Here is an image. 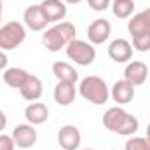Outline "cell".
I'll list each match as a JSON object with an SVG mask.
<instances>
[{
  "label": "cell",
  "instance_id": "d6986e66",
  "mask_svg": "<svg viewBox=\"0 0 150 150\" xmlns=\"http://www.w3.org/2000/svg\"><path fill=\"white\" fill-rule=\"evenodd\" d=\"M52 75L58 79V82H74L79 80V72L67 61H56L52 65Z\"/></svg>",
  "mask_w": 150,
  "mask_h": 150
},
{
  "label": "cell",
  "instance_id": "cb8c5ba5",
  "mask_svg": "<svg viewBox=\"0 0 150 150\" xmlns=\"http://www.w3.org/2000/svg\"><path fill=\"white\" fill-rule=\"evenodd\" d=\"M0 150H16V143L11 134L0 133Z\"/></svg>",
  "mask_w": 150,
  "mask_h": 150
},
{
  "label": "cell",
  "instance_id": "30bf717a",
  "mask_svg": "<svg viewBox=\"0 0 150 150\" xmlns=\"http://www.w3.org/2000/svg\"><path fill=\"white\" fill-rule=\"evenodd\" d=\"M23 25L28 30H32V32H44L45 30V26L49 23H47V19H45V16L42 12L40 4L38 5H30V7L25 9V12H23Z\"/></svg>",
  "mask_w": 150,
  "mask_h": 150
},
{
  "label": "cell",
  "instance_id": "9a60e30c",
  "mask_svg": "<svg viewBox=\"0 0 150 150\" xmlns=\"http://www.w3.org/2000/svg\"><path fill=\"white\" fill-rule=\"evenodd\" d=\"M19 93H21L23 100H26V101H38V100L42 98V93H44L42 80L38 79L37 75L30 74V77L26 79V82L21 86Z\"/></svg>",
  "mask_w": 150,
  "mask_h": 150
},
{
  "label": "cell",
  "instance_id": "44dd1931",
  "mask_svg": "<svg viewBox=\"0 0 150 150\" xmlns=\"http://www.w3.org/2000/svg\"><path fill=\"white\" fill-rule=\"evenodd\" d=\"M124 150H150V140L147 136H129Z\"/></svg>",
  "mask_w": 150,
  "mask_h": 150
},
{
  "label": "cell",
  "instance_id": "484cf974",
  "mask_svg": "<svg viewBox=\"0 0 150 150\" xmlns=\"http://www.w3.org/2000/svg\"><path fill=\"white\" fill-rule=\"evenodd\" d=\"M5 126H7V115L0 110V133L5 129Z\"/></svg>",
  "mask_w": 150,
  "mask_h": 150
},
{
  "label": "cell",
  "instance_id": "2e32d148",
  "mask_svg": "<svg viewBox=\"0 0 150 150\" xmlns=\"http://www.w3.org/2000/svg\"><path fill=\"white\" fill-rule=\"evenodd\" d=\"M25 119L28 124L32 126H40L49 119V108L45 103H38V101H32L26 108H25Z\"/></svg>",
  "mask_w": 150,
  "mask_h": 150
},
{
  "label": "cell",
  "instance_id": "7a4b0ae2",
  "mask_svg": "<svg viewBox=\"0 0 150 150\" xmlns=\"http://www.w3.org/2000/svg\"><path fill=\"white\" fill-rule=\"evenodd\" d=\"M75 38H77V28L74 23L59 21L42 33V45L51 52H58L61 49H67V45Z\"/></svg>",
  "mask_w": 150,
  "mask_h": 150
},
{
  "label": "cell",
  "instance_id": "5bb4252c",
  "mask_svg": "<svg viewBox=\"0 0 150 150\" xmlns=\"http://www.w3.org/2000/svg\"><path fill=\"white\" fill-rule=\"evenodd\" d=\"M127 32L134 35H150V7L134 14L127 23Z\"/></svg>",
  "mask_w": 150,
  "mask_h": 150
},
{
  "label": "cell",
  "instance_id": "52a82bcc",
  "mask_svg": "<svg viewBox=\"0 0 150 150\" xmlns=\"http://www.w3.org/2000/svg\"><path fill=\"white\" fill-rule=\"evenodd\" d=\"M110 33H112V25L108 19H94L89 26H87V38L93 45H101L105 44L108 38H110Z\"/></svg>",
  "mask_w": 150,
  "mask_h": 150
},
{
  "label": "cell",
  "instance_id": "83f0119b",
  "mask_svg": "<svg viewBox=\"0 0 150 150\" xmlns=\"http://www.w3.org/2000/svg\"><path fill=\"white\" fill-rule=\"evenodd\" d=\"M2 9H4V4H2V0H0V21H2Z\"/></svg>",
  "mask_w": 150,
  "mask_h": 150
},
{
  "label": "cell",
  "instance_id": "603a6c76",
  "mask_svg": "<svg viewBox=\"0 0 150 150\" xmlns=\"http://www.w3.org/2000/svg\"><path fill=\"white\" fill-rule=\"evenodd\" d=\"M87 4H89V7H91L93 11L103 12V11H107V9L110 7L112 0H87Z\"/></svg>",
  "mask_w": 150,
  "mask_h": 150
},
{
  "label": "cell",
  "instance_id": "7c38bea8",
  "mask_svg": "<svg viewBox=\"0 0 150 150\" xmlns=\"http://www.w3.org/2000/svg\"><path fill=\"white\" fill-rule=\"evenodd\" d=\"M40 7H42V12L47 19V23L56 25V23L63 21L67 16V4L63 0H42Z\"/></svg>",
  "mask_w": 150,
  "mask_h": 150
},
{
  "label": "cell",
  "instance_id": "d4e9b609",
  "mask_svg": "<svg viewBox=\"0 0 150 150\" xmlns=\"http://www.w3.org/2000/svg\"><path fill=\"white\" fill-rule=\"evenodd\" d=\"M7 65H9V58L4 51H0V72H4L7 68Z\"/></svg>",
  "mask_w": 150,
  "mask_h": 150
},
{
  "label": "cell",
  "instance_id": "277c9868",
  "mask_svg": "<svg viewBox=\"0 0 150 150\" xmlns=\"http://www.w3.org/2000/svg\"><path fill=\"white\" fill-rule=\"evenodd\" d=\"M26 40V26L19 21H9L0 26V51H12Z\"/></svg>",
  "mask_w": 150,
  "mask_h": 150
},
{
  "label": "cell",
  "instance_id": "3957f363",
  "mask_svg": "<svg viewBox=\"0 0 150 150\" xmlns=\"http://www.w3.org/2000/svg\"><path fill=\"white\" fill-rule=\"evenodd\" d=\"M77 91H79V94L86 101H89L93 105H103L110 98V87L98 75H87V77H84L80 80Z\"/></svg>",
  "mask_w": 150,
  "mask_h": 150
},
{
  "label": "cell",
  "instance_id": "9c48e42d",
  "mask_svg": "<svg viewBox=\"0 0 150 150\" xmlns=\"http://www.w3.org/2000/svg\"><path fill=\"white\" fill-rule=\"evenodd\" d=\"M82 142V134L79 131V127L74 124H67L61 126L58 131V143L63 150H77L80 147Z\"/></svg>",
  "mask_w": 150,
  "mask_h": 150
},
{
  "label": "cell",
  "instance_id": "ba28073f",
  "mask_svg": "<svg viewBox=\"0 0 150 150\" xmlns=\"http://www.w3.org/2000/svg\"><path fill=\"white\" fill-rule=\"evenodd\" d=\"M134 54V49L129 40L126 38H115L108 44V56L115 63H129Z\"/></svg>",
  "mask_w": 150,
  "mask_h": 150
},
{
  "label": "cell",
  "instance_id": "f546056e",
  "mask_svg": "<svg viewBox=\"0 0 150 150\" xmlns=\"http://www.w3.org/2000/svg\"><path fill=\"white\" fill-rule=\"evenodd\" d=\"M84 150H94V149H84Z\"/></svg>",
  "mask_w": 150,
  "mask_h": 150
},
{
  "label": "cell",
  "instance_id": "6da1fadb",
  "mask_svg": "<svg viewBox=\"0 0 150 150\" xmlns=\"http://www.w3.org/2000/svg\"><path fill=\"white\" fill-rule=\"evenodd\" d=\"M103 126L120 136H133L140 127V120L122 107H110L103 113Z\"/></svg>",
  "mask_w": 150,
  "mask_h": 150
},
{
  "label": "cell",
  "instance_id": "f1b7e54d",
  "mask_svg": "<svg viewBox=\"0 0 150 150\" xmlns=\"http://www.w3.org/2000/svg\"><path fill=\"white\" fill-rule=\"evenodd\" d=\"M147 138H149V140H150V124H149V126H147Z\"/></svg>",
  "mask_w": 150,
  "mask_h": 150
},
{
  "label": "cell",
  "instance_id": "ffe728a7",
  "mask_svg": "<svg viewBox=\"0 0 150 150\" xmlns=\"http://www.w3.org/2000/svg\"><path fill=\"white\" fill-rule=\"evenodd\" d=\"M112 12L115 18L126 19L134 12V0H112Z\"/></svg>",
  "mask_w": 150,
  "mask_h": 150
},
{
  "label": "cell",
  "instance_id": "7402d4cb",
  "mask_svg": "<svg viewBox=\"0 0 150 150\" xmlns=\"http://www.w3.org/2000/svg\"><path fill=\"white\" fill-rule=\"evenodd\" d=\"M131 45L134 51L147 52L150 51V35H134L131 37Z\"/></svg>",
  "mask_w": 150,
  "mask_h": 150
},
{
  "label": "cell",
  "instance_id": "ac0fdd59",
  "mask_svg": "<svg viewBox=\"0 0 150 150\" xmlns=\"http://www.w3.org/2000/svg\"><path fill=\"white\" fill-rule=\"evenodd\" d=\"M30 77V74L25 70V68H19V67H11V68H5L4 74H2V79L4 82L12 87V89H21V86L26 82V79Z\"/></svg>",
  "mask_w": 150,
  "mask_h": 150
},
{
  "label": "cell",
  "instance_id": "e0dca14e",
  "mask_svg": "<svg viewBox=\"0 0 150 150\" xmlns=\"http://www.w3.org/2000/svg\"><path fill=\"white\" fill-rule=\"evenodd\" d=\"M75 94H77V89H75L74 82H58L54 87V101L59 107L72 105L75 100Z\"/></svg>",
  "mask_w": 150,
  "mask_h": 150
},
{
  "label": "cell",
  "instance_id": "4dcf8cb0",
  "mask_svg": "<svg viewBox=\"0 0 150 150\" xmlns=\"http://www.w3.org/2000/svg\"><path fill=\"white\" fill-rule=\"evenodd\" d=\"M149 77H150V75H149Z\"/></svg>",
  "mask_w": 150,
  "mask_h": 150
},
{
  "label": "cell",
  "instance_id": "4fadbf2b",
  "mask_svg": "<svg viewBox=\"0 0 150 150\" xmlns=\"http://www.w3.org/2000/svg\"><path fill=\"white\" fill-rule=\"evenodd\" d=\"M149 67L143 63V61H129L124 68V79L127 82H131L134 87L136 86H142L147 79H149Z\"/></svg>",
  "mask_w": 150,
  "mask_h": 150
},
{
  "label": "cell",
  "instance_id": "5b68a950",
  "mask_svg": "<svg viewBox=\"0 0 150 150\" xmlns=\"http://www.w3.org/2000/svg\"><path fill=\"white\" fill-rule=\"evenodd\" d=\"M65 52H67L68 59L74 61L75 65H79V67H89L96 59V49H94V45L91 42L80 40V38L72 40L67 45Z\"/></svg>",
  "mask_w": 150,
  "mask_h": 150
},
{
  "label": "cell",
  "instance_id": "8992f818",
  "mask_svg": "<svg viewBox=\"0 0 150 150\" xmlns=\"http://www.w3.org/2000/svg\"><path fill=\"white\" fill-rule=\"evenodd\" d=\"M11 136H12L18 149H32L37 143V138H38L35 126H32L28 122L26 124H18Z\"/></svg>",
  "mask_w": 150,
  "mask_h": 150
},
{
  "label": "cell",
  "instance_id": "4316f807",
  "mask_svg": "<svg viewBox=\"0 0 150 150\" xmlns=\"http://www.w3.org/2000/svg\"><path fill=\"white\" fill-rule=\"evenodd\" d=\"M63 2H65V4H72V5H74V4H80L82 0H63Z\"/></svg>",
  "mask_w": 150,
  "mask_h": 150
},
{
  "label": "cell",
  "instance_id": "8fae6325",
  "mask_svg": "<svg viewBox=\"0 0 150 150\" xmlns=\"http://www.w3.org/2000/svg\"><path fill=\"white\" fill-rule=\"evenodd\" d=\"M134 93H136L134 86L131 82H127L126 79H120V80H117L112 86L110 98L117 105H127V103H131L134 100Z\"/></svg>",
  "mask_w": 150,
  "mask_h": 150
}]
</instances>
